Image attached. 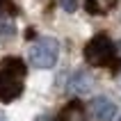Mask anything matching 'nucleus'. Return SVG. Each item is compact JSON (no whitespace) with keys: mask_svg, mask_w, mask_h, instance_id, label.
Segmentation results:
<instances>
[{"mask_svg":"<svg viewBox=\"0 0 121 121\" xmlns=\"http://www.w3.org/2000/svg\"><path fill=\"white\" fill-rule=\"evenodd\" d=\"M55 121H69V119H66V114H62L60 119H55Z\"/></svg>","mask_w":121,"mask_h":121,"instance_id":"obj_8","label":"nucleus"},{"mask_svg":"<svg viewBox=\"0 0 121 121\" xmlns=\"http://www.w3.org/2000/svg\"><path fill=\"white\" fill-rule=\"evenodd\" d=\"M85 62L89 66H117L119 64V57H117V46L112 43L110 37L105 34H96L87 41L85 46Z\"/></svg>","mask_w":121,"mask_h":121,"instance_id":"obj_2","label":"nucleus"},{"mask_svg":"<svg viewBox=\"0 0 121 121\" xmlns=\"http://www.w3.org/2000/svg\"><path fill=\"white\" fill-rule=\"evenodd\" d=\"M89 89H91V78H89V73H85V71H78V73L71 78V82H69V91H73V94H85Z\"/></svg>","mask_w":121,"mask_h":121,"instance_id":"obj_5","label":"nucleus"},{"mask_svg":"<svg viewBox=\"0 0 121 121\" xmlns=\"http://www.w3.org/2000/svg\"><path fill=\"white\" fill-rule=\"evenodd\" d=\"M60 7L64 12H75L78 9V0H60Z\"/></svg>","mask_w":121,"mask_h":121,"instance_id":"obj_7","label":"nucleus"},{"mask_svg":"<svg viewBox=\"0 0 121 121\" xmlns=\"http://www.w3.org/2000/svg\"><path fill=\"white\" fill-rule=\"evenodd\" d=\"M25 62L18 57H9L0 64V103H12L23 94Z\"/></svg>","mask_w":121,"mask_h":121,"instance_id":"obj_1","label":"nucleus"},{"mask_svg":"<svg viewBox=\"0 0 121 121\" xmlns=\"http://www.w3.org/2000/svg\"><path fill=\"white\" fill-rule=\"evenodd\" d=\"M0 121H7V119H5V114H2V112H0Z\"/></svg>","mask_w":121,"mask_h":121,"instance_id":"obj_9","label":"nucleus"},{"mask_svg":"<svg viewBox=\"0 0 121 121\" xmlns=\"http://www.w3.org/2000/svg\"><path fill=\"white\" fill-rule=\"evenodd\" d=\"M60 57V43L53 37H41L30 46V64L37 69H53Z\"/></svg>","mask_w":121,"mask_h":121,"instance_id":"obj_3","label":"nucleus"},{"mask_svg":"<svg viewBox=\"0 0 121 121\" xmlns=\"http://www.w3.org/2000/svg\"><path fill=\"white\" fill-rule=\"evenodd\" d=\"M117 2L114 0H85V9L89 14H94V16H103V14H108Z\"/></svg>","mask_w":121,"mask_h":121,"instance_id":"obj_6","label":"nucleus"},{"mask_svg":"<svg viewBox=\"0 0 121 121\" xmlns=\"http://www.w3.org/2000/svg\"><path fill=\"white\" fill-rule=\"evenodd\" d=\"M2 7H5V0H0V9H2Z\"/></svg>","mask_w":121,"mask_h":121,"instance_id":"obj_10","label":"nucleus"},{"mask_svg":"<svg viewBox=\"0 0 121 121\" xmlns=\"http://www.w3.org/2000/svg\"><path fill=\"white\" fill-rule=\"evenodd\" d=\"M89 110H91V117L96 121H112L117 117V105L108 96H96L89 105Z\"/></svg>","mask_w":121,"mask_h":121,"instance_id":"obj_4","label":"nucleus"},{"mask_svg":"<svg viewBox=\"0 0 121 121\" xmlns=\"http://www.w3.org/2000/svg\"><path fill=\"white\" fill-rule=\"evenodd\" d=\"M119 87H121V75H119Z\"/></svg>","mask_w":121,"mask_h":121,"instance_id":"obj_11","label":"nucleus"}]
</instances>
